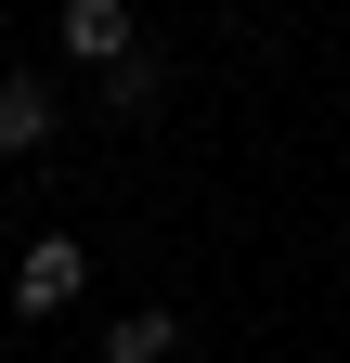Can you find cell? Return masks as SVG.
Returning <instances> with one entry per match:
<instances>
[{
    "label": "cell",
    "instance_id": "1",
    "mask_svg": "<svg viewBox=\"0 0 350 363\" xmlns=\"http://www.w3.org/2000/svg\"><path fill=\"white\" fill-rule=\"evenodd\" d=\"M78 272H91V259H78L65 234H39V247L13 259V311H65V298H78Z\"/></svg>",
    "mask_w": 350,
    "mask_h": 363
},
{
    "label": "cell",
    "instance_id": "2",
    "mask_svg": "<svg viewBox=\"0 0 350 363\" xmlns=\"http://www.w3.org/2000/svg\"><path fill=\"white\" fill-rule=\"evenodd\" d=\"M65 52H91L104 78H130V13L117 0H65Z\"/></svg>",
    "mask_w": 350,
    "mask_h": 363
},
{
    "label": "cell",
    "instance_id": "3",
    "mask_svg": "<svg viewBox=\"0 0 350 363\" xmlns=\"http://www.w3.org/2000/svg\"><path fill=\"white\" fill-rule=\"evenodd\" d=\"M39 130H52V91H39V78H0V156H26Z\"/></svg>",
    "mask_w": 350,
    "mask_h": 363
},
{
    "label": "cell",
    "instance_id": "4",
    "mask_svg": "<svg viewBox=\"0 0 350 363\" xmlns=\"http://www.w3.org/2000/svg\"><path fill=\"white\" fill-rule=\"evenodd\" d=\"M169 337H182V325H169V311H130V325L104 337V363H169Z\"/></svg>",
    "mask_w": 350,
    "mask_h": 363
}]
</instances>
